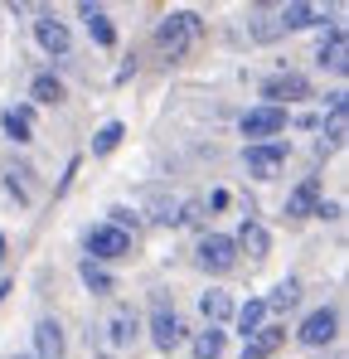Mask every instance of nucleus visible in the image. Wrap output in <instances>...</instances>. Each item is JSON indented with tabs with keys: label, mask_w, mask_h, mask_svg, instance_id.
Segmentation results:
<instances>
[{
	"label": "nucleus",
	"mask_w": 349,
	"mask_h": 359,
	"mask_svg": "<svg viewBox=\"0 0 349 359\" xmlns=\"http://www.w3.org/2000/svg\"><path fill=\"white\" fill-rule=\"evenodd\" d=\"M204 34V20L194 15V10H179L170 20H160V29H156V44H160V54H170V59H184L189 49H194V39Z\"/></svg>",
	"instance_id": "f257e3e1"
},
{
	"label": "nucleus",
	"mask_w": 349,
	"mask_h": 359,
	"mask_svg": "<svg viewBox=\"0 0 349 359\" xmlns=\"http://www.w3.org/2000/svg\"><path fill=\"white\" fill-rule=\"evenodd\" d=\"M301 345H310V350H320V345H330L335 335H340V316L330 311V306H320V311H310L306 320H301Z\"/></svg>",
	"instance_id": "f03ea898"
},
{
	"label": "nucleus",
	"mask_w": 349,
	"mask_h": 359,
	"mask_svg": "<svg viewBox=\"0 0 349 359\" xmlns=\"http://www.w3.org/2000/svg\"><path fill=\"white\" fill-rule=\"evenodd\" d=\"M199 267H209V272H233V267H238V248H233V238H224V233H204V238H199Z\"/></svg>",
	"instance_id": "7ed1b4c3"
},
{
	"label": "nucleus",
	"mask_w": 349,
	"mask_h": 359,
	"mask_svg": "<svg viewBox=\"0 0 349 359\" xmlns=\"http://www.w3.org/2000/svg\"><path fill=\"white\" fill-rule=\"evenodd\" d=\"M151 340H156L160 350H174V345L184 340V320L174 316L165 301H156V316H151Z\"/></svg>",
	"instance_id": "20e7f679"
},
{
	"label": "nucleus",
	"mask_w": 349,
	"mask_h": 359,
	"mask_svg": "<svg viewBox=\"0 0 349 359\" xmlns=\"http://www.w3.org/2000/svg\"><path fill=\"white\" fill-rule=\"evenodd\" d=\"M277 131H287V107H252L242 117V136H252V141L277 136Z\"/></svg>",
	"instance_id": "39448f33"
},
{
	"label": "nucleus",
	"mask_w": 349,
	"mask_h": 359,
	"mask_svg": "<svg viewBox=\"0 0 349 359\" xmlns=\"http://www.w3.org/2000/svg\"><path fill=\"white\" fill-rule=\"evenodd\" d=\"M282 165H287V146H277V141H267V146H247V175L272 180Z\"/></svg>",
	"instance_id": "423d86ee"
},
{
	"label": "nucleus",
	"mask_w": 349,
	"mask_h": 359,
	"mask_svg": "<svg viewBox=\"0 0 349 359\" xmlns=\"http://www.w3.org/2000/svg\"><path fill=\"white\" fill-rule=\"evenodd\" d=\"M88 252H93V257H126V252H131V233H121V229H112V224H102V229L88 233Z\"/></svg>",
	"instance_id": "0eeeda50"
},
{
	"label": "nucleus",
	"mask_w": 349,
	"mask_h": 359,
	"mask_svg": "<svg viewBox=\"0 0 349 359\" xmlns=\"http://www.w3.org/2000/svg\"><path fill=\"white\" fill-rule=\"evenodd\" d=\"M262 97H272L267 107H282V97H287V102H296V97H310V83H306L301 73H282V78L262 83Z\"/></svg>",
	"instance_id": "6e6552de"
},
{
	"label": "nucleus",
	"mask_w": 349,
	"mask_h": 359,
	"mask_svg": "<svg viewBox=\"0 0 349 359\" xmlns=\"http://www.w3.org/2000/svg\"><path fill=\"white\" fill-rule=\"evenodd\" d=\"M34 34H39V44H44V54H68L73 49V34H68V25L54 20V15H44V20H34Z\"/></svg>",
	"instance_id": "1a4fd4ad"
},
{
	"label": "nucleus",
	"mask_w": 349,
	"mask_h": 359,
	"mask_svg": "<svg viewBox=\"0 0 349 359\" xmlns=\"http://www.w3.org/2000/svg\"><path fill=\"white\" fill-rule=\"evenodd\" d=\"M63 350H68V345H63V325H58V320H39V325H34V355L39 359H63Z\"/></svg>",
	"instance_id": "9d476101"
},
{
	"label": "nucleus",
	"mask_w": 349,
	"mask_h": 359,
	"mask_svg": "<svg viewBox=\"0 0 349 359\" xmlns=\"http://www.w3.org/2000/svg\"><path fill=\"white\" fill-rule=\"evenodd\" d=\"M136 330H141V320H136V311H126V306H116L112 320H107V340H112L116 350H126V345H136Z\"/></svg>",
	"instance_id": "9b49d317"
},
{
	"label": "nucleus",
	"mask_w": 349,
	"mask_h": 359,
	"mask_svg": "<svg viewBox=\"0 0 349 359\" xmlns=\"http://www.w3.org/2000/svg\"><path fill=\"white\" fill-rule=\"evenodd\" d=\"M315 199H320V180L315 175H306L296 189H291V199H287V214L291 219H306V214H315Z\"/></svg>",
	"instance_id": "f8f14e48"
},
{
	"label": "nucleus",
	"mask_w": 349,
	"mask_h": 359,
	"mask_svg": "<svg viewBox=\"0 0 349 359\" xmlns=\"http://www.w3.org/2000/svg\"><path fill=\"white\" fill-rule=\"evenodd\" d=\"M287 345V330H277V325H262L257 335H247V350H242V359H267L277 355Z\"/></svg>",
	"instance_id": "ddd939ff"
},
{
	"label": "nucleus",
	"mask_w": 349,
	"mask_h": 359,
	"mask_svg": "<svg viewBox=\"0 0 349 359\" xmlns=\"http://www.w3.org/2000/svg\"><path fill=\"white\" fill-rule=\"evenodd\" d=\"M233 248H247V257H267V248H272V233H267L257 219H247V224H242V233L233 238Z\"/></svg>",
	"instance_id": "4468645a"
},
{
	"label": "nucleus",
	"mask_w": 349,
	"mask_h": 359,
	"mask_svg": "<svg viewBox=\"0 0 349 359\" xmlns=\"http://www.w3.org/2000/svg\"><path fill=\"white\" fill-rule=\"evenodd\" d=\"M83 20H88V34H93V39L102 44V49H112V44H116V29H112V20H107V15H102L97 5H83Z\"/></svg>",
	"instance_id": "2eb2a0df"
},
{
	"label": "nucleus",
	"mask_w": 349,
	"mask_h": 359,
	"mask_svg": "<svg viewBox=\"0 0 349 359\" xmlns=\"http://www.w3.org/2000/svg\"><path fill=\"white\" fill-rule=\"evenodd\" d=\"M325 136H330V141H325L320 151H330V146H340V141H345V93H335V97H330V121H325Z\"/></svg>",
	"instance_id": "dca6fc26"
},
{
	"label": "nucleus",
	"mask_w": 349,
	"mask_h": 359,
	"mask_svg": "<svg viewBox=\"0 0 349 359\" xmlns=\"http://www.w3.org/2000/svg\"><path fill=\"white\" fill-rule=\"evenodd\" d=\"M199 311L209 316V325H219V320L233 316V301H228V292H204V297H199Z\"/></svg>",
	"instance_id": "f3484780"
},
{
	"label": "nucleus",
	"mask_w": 349,
	"mask_h": 359,
	"mask_svg": "<svg viewBox=\"0 0 349 359\" xmlns=\"http://www.w3.org/2000/svg\"><path fill=\"white\" fill-rule=\"evenodd\" d=\"M315 20H320L315 5H282V20H277V25H282V29H306V25H315Z\"/></svg>",
	"instance_id": "a211bd4d"
},
{
	"label": "nucleus",
	"mask_w": 349,
	"mask_h": 359,
	"mask_svg": "<svg viewBox=\"0 0 349 359\" xmlns=\"http://www.w3.org/2000/svg\"><path fill=\"white\" fill-rule=\"evenodd\" d=\"M296 301H301V282H296V277H287V282H277V292L262 301V306H267V311H291Z\"/></svg>",
	"instance_id": "6ab92c4d"
},
{
	"label": "nucleus",
	"mask_w": 349,
	"mask_h": 359,
	"mask_svg": "<svg viewBox=\"0 0 349 359\" xmlns=\"http://www.w3.org/2000/svg\"><path fill=\"white\" fill-rule=\"evenodd\" d=\"M262 320H267V306H262V301L238 306V330H242V340H247V335H257V330H262Z\"/></svg>",
	"instance_id": "aec40b11"
},
{
	"label": "nucleus",
	"mask_w": 349,
	"mask_h": 359,
	"mask_svg": "<svg viewBox=\"0 0 349 359\" xmlns=\"http://www.w3.org/2000/svg\"><path fill=\"white\" fill-rule=\"evenodd\" d=\"M345 54H349V44H345V29H335V34H330V44L320 49V63H330L335 73H345V63H349Z\"/></svg>",
	"instance_id": "412c9836"
},
{
	"label": "nucleus",
	"mask_w": 349,
	"mask_h": 359,
	"mask_svg": "<svg viewBox=\"0 0 349 359\" xmlns=\"http://www.w3.org/2000/svg\"><path fill=\"white\" fill-rule=\"evenodd\" d=\"M29 97H34V102H63V83L49 78V73H39V78L29 83Z\"/></svg>",
	"instance_id": "4be33fe9"
},
{
	"label": "nucleus",
	"mask_w": 349,
	"mask_h": 359,
	"mask_svg": "<svg viewBox=\"0 0 349 359\" xmlns=\"http://www.w3.org/2000/svg\"><path fill=\"white\" fill-rule=\"evenodd\" d=\"M121 136H126V131H121V121H107V126L93 136V156H112L116 146H121Z\"/></svg>",
	"instance_id": "5701e85b"
},
{
	"label": "nucleus",
	"mask_w": 349,
	"mask_h": 359,
	"mask_svg": "<svg viewBox=\"0 0 349 359\" xmlns=\"http://www.w3.org/2000/svg\"><path fill=\"white\" fill-rule=\"evenodd\" d=\"M78 272H83L88 292H97V297H107V292H112V277H107V272H102V267H97L93 257H83V267H78Z\"/></svg>",
	"instance_id": "b1692460"
},
{
	"label": "nucleus",
	"mask_w": 349,
	"mask_h": 359,
	"mask_svg": "<svg viewBox=\"0 0 349 359\" xmlns=\"http://www.w3.org/2000/svg\"><path fill=\"white\" fill-rule=\"evenodd\" d=\"M194 350H199V359H219L224 355V330H214V325L199 330V335H194Z\"/></svg>",
	"instance_id": "393cba45"
},
{
	"label": "nucleus",
	"mask_w": 349,
	"mask_h": 359,
	"mask_svg": "<svg viewBox=\"0 0 349 359\" xmlns=\"http://www.w3.org/2000/svg\"><path fill=\"white\" fill-rule=\"evenodd\" d=\"M5 131H10V141H29V112H25V107H20V112H15V107H10V112H5Z\"/></svg>",
	"instance_id": "a878e982"
}]
</instances>
